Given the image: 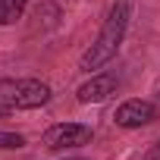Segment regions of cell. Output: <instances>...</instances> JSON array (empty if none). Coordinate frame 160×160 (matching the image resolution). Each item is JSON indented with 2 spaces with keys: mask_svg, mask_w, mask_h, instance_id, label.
Masks as SVG:
<instances>
[{
  "mask_svg": "<svg viewBox=\"0 0 160 160\" xmlns=\"http://www.w3.org/2000/svg\"><path fill=\"white\" fill-rule=\"evenodd\" d=\"M129 22H132V0H113L101 28H98V38L91 41V47L82 53L78 60V69L82 72H101L104 66H110L126 41V32H129Z\"/></svg>",
  "mask_w": 160,
  "mask_h": 160,
  "instance_id": "1",
  "label": "cell"
},
{
  "mask_svg": "<svg viewBox=\"0 0 160 160\" xmlns=\"http://www.w3.org/2000/svg\"><path fill=\"white\" fill-rule=\"evenodd\" d=\"M53 98L41 78H0V104L7 110H38Z\"/></svg>",
  "mask_w": 160,
  "mask_h": 160,
  "instance_id": "2",
  "label": "cell"
},
{
  "mask_svg": "<svg viewBox=\"0 0 160 160\" xmlns=\"http://www.w3.org/2000/svg\"><path fill=\"white\" fill-rule=\"evenodd\" d=\"M94 129L88 122H57L41 135V144L47 151H72V148H85L91 144Z\"/></svg>",
  "mask_w": 160,
  "mask_h": 160,
  "instance_id": "3",
  "label": "cell"
},
{
  "mask_svg": "<svg viewBox=\"0 0 160 160\" xmlns=\"http://www.w3.org/2000/svg\"><path fill=\"white\" fill-rule=\"evenodd\" d=\"M160 116V104L157 101H141V98H129L113 110V122L119 129H144Z\"/></svg>",
  "mask_w": 160,
  "mask_h": 160,
  "instance_id": "4",
  "label": "cell"
},
{
  "mask_svg": "<svg viewBox=\"0 0 160 160\" xmlns=\"http://www.w3.org/2000/svg\"><path fill=\"white\" fill-rule=\"evenodd\" d=\"M116 88H119V75L113 69H101V72H91L75 88V101L78 104H104L110 94H116Z\"/></svg>",
  "mask_w": 160,
  "mask_h": 160,
  "instance_id": "5",
  "label": "cell"
},
{
  "mask_svg": "<svg viewBox=\"0 0 160 160\" xmlns=\"http://www.w3.org/2000/svg\"><path fill=\"white\" fill-rule=\"evenodd\" d=\"M32 19H35V28H41V32H44V28H57L60 19H63V10L53 3V0H44V3L35 7Z\"/></svg>",
  "mask_w": 160,
  "mask_h": 160,
  "instance_id": "6",
  "label": "cell"
},
{
  "mask_svg": "<svg viewBox=\"0 0 160 160\" xmlns=\"http://www.w3.org/2000/svg\"><path fill=\"white\" fill-rule=\"evenodd\" d=\"M28 10V0H0V28L16 25Z\"/></svg>",
  "mask_w": 160,
  "mask_h": 160,
  "instance_id": "7",
  "label": "cell"
},
{
  "mask_svg": "<svg viewBox=\"0 0 160 160\" xmlns=\"http://www.w3.org/2000/svg\"><path fill=\"white\" fill-rule=\"evenodd\" d=\"M25 148V135L19 132H0V151H19Z\"/></svg>",
  "mask_w": 160,
  "mask_h": 160,
  "instance_id": "8",
  "label": "cell"
},
{
  "mask_svg": "<svg viewBox=\"0 0 160 160\" xmlns=\"http://www.w3.org/2000/svg\"><path fill=\"white\" fill-rule=\"evenodd\" d=\"M144 160H160V138H157V141L151 144V151L144 154Z\"/></svg>",
  "mask_w": 160,
  "mask_h": 160,
  "instance_id": "9",
  "label": "cell"
},
{
  "mask_svg": "<svg viewBox=\"0 0 160 160\" xmlns=\"http://www.w3.org/2000/svg\"><path fill=\"white\" fill-rule=\"evenodd\" d=\"M69 160H85V157H69Z\"/></svg>",
  "mask_w": 160,
  "mask_h": 160,
  "instance_id": "10",
  "label": "cell"
},
{
  "mask_svg": "<svg viewBox=\"0 0 160 160\" xmlns=\"http://www.w3.org/2000/svg\"><path fill=\"white\" fill-rule=\"evenodd\" d=\"M157 104H160V94H157Z\"/></svg>",
  "mask_w": 160,
  "mask_h": 160,
  "instance_id": "11",
  "label": "cell"
}]
</instances>
